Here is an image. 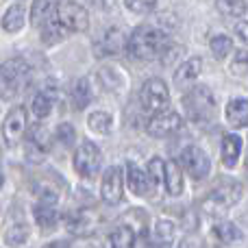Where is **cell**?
Masks as SVG:
<instances>
[{
	"instance_id": "6da1fadb",
	"label": "cell",
	"mask_w": 248,
	"mask_h": 248,
	"mask_svg": "<svg viewBox=\"0 0 248 248\" xmlns=\"http://www.w3.org/2000/svg\"><path fill=\"white\" fill-rule=\"evenodd\" d=\"M166 42H168V35L161 29H157L155 24H144V26H137L133 31V35L128 37V50H131V55L135 59L148 61V59H155L163 50Z\"/></svg>"
},
{
	"instance_id": "7a4b0ae2",
	"label": "cell",
	"mask_w": 248,
	"mask_h": 248,
	"mask_svg": "<svg viewBox=\"0 0 248 248\" xmlns=\"http://www.w3.org/2000/svg\"><path fill=\"white\" fill-rule=\"evenodd\" d=\"M240 198H242V185L235 183V181H227V183L218 185V187L205 198L202 207H205V211L211 216H224L233 205H237Z\"/></svg>"
},
{
	"instance_id": "3957f363",
	"label": "cell",
	"mask_w": 248,
	"mask_h": 248,
	"mask_svg": "<svg viewBox=\"0 0 248 248\" xmlns=\"http://www.w3.org/2000/svg\"><path fill=\"white\" fill-rule=\"evenodd\" d=\"M100 163H103V155H100V148L94 141L85 140L74 150V170H77L78 176L94 179L100 170Z\"/></svg>"
},
{
	"instance_id": "277c9868",
	"label": "cell",
	"mask_w": 248,
	"mask_h": 248,
	"mask_svg": "<svg viewBox=\"0 0 248 248\" xmlns=\"http://www.w3.org/2000/svg\"><path fill=\"white\" fill-rule=\"evenodd\" d=\"M183 105L187 109V113L194 120H207L209 116H214L216 111V100L209 87H194L189 94H185Z\"/></svg>"
},
{
	"instance_id": "5b68a950",
	"label": "cell",
	"mask_w": 248,
	"mask_h": 248,
	"mask_svg": "<svg viewBox=\"0 0 248 248\" xmlns=\"http://www.w3.org/2000/svg\"><path fill=\"white\" fill-rule=\"evenodd\" d=\"M140 100H141V105H144V109H148V111H153V113L166 111L168 103H170V90H168V85L161 78H148V81L141 85Z\"/></svg>"
},
{
	"instance_id": "8992f818",
	"label": "cell",
	"mask_w": 248,
	"mask_h": 248,
	"mask_svg": "<svg viewBox=\"0 0 248 248\" xmlns=\"http://www.w3.org/2000/svg\"><path fill=\"white\" fill-rule=\"evenodd\" d=\"M57 20L70 31V33H81L87 31L90 26V13L83 4L72 2V0H63L57 9Z\"/></svg>"
},
{
	"instance_id": "52a82bcc",
	"label": "cell",
	"mask_w": 248,
	"mask_h": 248,
	"mask_svg": "<svg viewBox=\"0 0 248 248\" xmlns=\"http://www.w3.org/2000/svg\"><path fill=\"white\" fill-rule=\"evenodd\" d=\"M181 166H183V170L187 172L194 181L207 179L211 172V161L201 146H187V148L183 150V155H181Z\"/></svg>"
},
{
	"instance_id": "ba28073f",
	"label": "cell",
	"mask_w": 248,
	"mask_h": 248,
	"mask_svg": "<svg viewBox=\"0 0 248 248\" xmlns=\"http://www.w3.org/2000/svg\"><path fill=\"white\" fill-rule=\"evenodd\" d=\"M100 196L107 205H118L124 196V170L120 166H111L105 170L100 183Z\"/></svg>"
},
{
	"instance_id": "9c48e42d",
	"label": "cell",
	"mask_w": 248,
	"mask_h": 248,
	"mask_svg": "<svg viewBox=\"0 0 248 248\" xmlns=\"http://www.w3.org/2000/svg\"><path fill=\"white\" fill-rule=\"evenodd\" d=\"M181 124H183V120H181L179 113L166 109V111H159L150 118L148 124H146V131H148V135H153V137H168V135L179 131Z\"/></svg>"
},
{
	"instance_id": "30bf717a",
	"label": "cell",
	"mask_w": 248,
	"mask_h": 248,
	"mask_svg": "<svg viewBox=\"0 0 248 248\" xmlns=\"http://www.w3.org/2000/svg\"><path fill=\"white\" fill-rule=\"evenodd\" d=\"M31 68L26 61L22 59H11L2 65V87H4V94H9V90H20L24 85V81L29 78Z\"/></svg>"
},
{
	"instance_id": "8fae6325",
	"label": "cell",
	"mask_w": 248,
	"mask_h": 248,
	"mask_svg": "<svg viewBox=\"0 0 248 248\" xmlns=\"http://www.w3.org/2000/svg\"><path fill=\"white\" fill-rule=\"evenodd\" d=\"M24 133H26V109L16 107L9 111V116L4 118V124H2L4 144H16Z\"/></svg>"
},
{
	"instance_id": "7c38bea8",
	"label": "cell",
	"mask_w": 248,
	"mask_h": 248,
	"mask_svg": "<svg viewBox=\"0 0 248 248\" xmlns=\"http://www.w3.org/2000/svg\"><path fill=\"white\" fill-rule=\"evenodd\" d=\"M240 155H242V140H240V135H233V133L224 135L222 137V148H220V159H222V166L229 168V170H233V168L237 166V161H240Z\"/></svg>"
},
{
	"instance_id": "4fadbf2b",
	"label": "cell",
	"mask_w": 248,
	"mask_h": 248,
	"mask_svg": "<svg viewBox=\"0 0 248 248\" xmlns=\"http://www.w3.org/2000/svg\"><path fill=\"white\" fill-rule=\"evenodd\" d=\"M61 0H33V7H31V22L35 26H44L48 20L57 16V9H59Z\"/></svg>"
},
{
	"instance_id": "5bb4252c",
	"label": "cell",
	"mask_w": 248,
	"mask_h": 248,
	"mask_svg": "<svg viewBox=\"0 0 248 248\" xmlns=\"http://www.w3.org/2000/svg\"><path fill=\"white\" fill-rule=\"evenodd\" d=\"M126 185L135 196H146L150 189V179H148V172L140 170L135 163H128L126 166Z\"/></svg>"
},
{
	"instance_id": "9a60e30c",
	"label": "cell",
	"mask_w": 248,
	"mask_h": 248,
	"mask_svg": "<svg viewBox=\"0 0 248 248\" xmlns=\"http://www.w3.org/2000/svg\"><path fill=\"white\" fill-rule=\"evenodd\" d=\"M163 183H166V192L170 194V196H181L183 194V166H181L179 161H168L166 163V179H163Z\"/></svg>"
},
{
	"instance_id": "2e32d148",
	"label": "cell",
	"mask_w": 248,
	"mask_h": 248,
	"mask_svg": "<svg viewBox=\"0 0 248 248\" xmlns=\"http://www.w3.org/2000/svg\"><path fill=\"white\" fill-rule=\"evenodd\" d=\"M227 122L233 128L248 126V100L246 98H233L227 105Z\"/></svg>"
},
{
	"instance_id": "e0dca14e",
	"label": "cell",
	"mask_w": 248,
	"mask_h": 248,
	"mask_svg": "<svg viewBox=\"0 0 248 248\" xmlns=\"http://www.w3.org/2000/svg\"><path fill=\"white\" fill-rule=\"evenodd\" d=\"M124 44H128V39L124 37V31L113 26L103 35V39L98 44V52L100 55H116L124 48Z\"/></svg>"
},
{
	"instance_id": "ac0fdd59",
	"label": "cell",
	"mask_w": 248,
	"mask_h": 248,
	"mask_svg": "<svg viewBox=\"0 0 248 248\" xmlns=\"http://www.w3.org/2000/svg\"><path fill=\"white\" fill-rule=\"evenodd\" d=\"M33 218L42 231H52L59 222V214H57L55 205H44V202H37L33 207Z\"/></svg>"
},
{
	"instance_id": "d6986e66",
	"label": "cell",
	"mask_w": 248,
	"mask_h": 248,
	"mask_svg": "<svg viewBox=\"0 0 248 248\" xmlns=\"http://www.w3.org/2000/svg\"><path fill=\"white\" fill-rule=\"evenodd\" d=\"M201 70H202V61L198 59V57H192V59L183 61V63L176 68L174 81L179 83V85H187V83L196 81L198 74H201Z\"/></svg>"
},
{
	"instance_id": "ffe728a7",
	"label": "cell",
	"mask_w": 248,
	"mask_h": 248,
	"mask_svg": "<svg viewBox=\"0 0 248 248\" xmlns=\"http://www.w3.org/2000/svg\"><path fill=\"white\" fill-rule=\"evenodd\" d=\"M68 33H70V31L65 29L59 20H57V16L52 17V20H48L46 24L42 26V39H44V44H48V46H50V44L63 42V39L68 37Z\"/></svg>"
},
{
	"instance_id": "44dd1931",
	"label": "cell",
	"mask_w": 248,
	"mask_h": 248,
	"mask_svg": "<svg viewBox=\"0 0 248 248\" xmlns=\"http://www.w3.org/2000/svg\"><path fill=\"white\" fill-rule=\"evenodd\" d=\"M96 227V222L90 218V214L85 211H78V214L68 216V231L74 233V235H85V233H92Z\"/></svg>"
},
{
	"instance_id": "7402d4cb",
	"label": "cell",
	"mask_w": 248,
	"mask_h": 248,
	"mask_svg": "<svg viewBox=\"0 0 248 248\" xmlns=\"http://www.w3.org/2000/svg\"><path fill=\"white\" fill-rule=\"evenodd\" d=\"M214 235L218 237L220 242H224V244H235V242L242 240L240 227H237V224H233V222H229V220H220V222H216Z\"/></svg>"
},
{
	"instance_id": "603a6c76",
	"label": "cell",
	"mask_w": 248,
	"mask_h": 248,
	"mask_svg": "<svg viewBox=\"0 0 248 248\" xmlns=\"http://www.w3.org/2000/svg\"><path fill=\"white\" fill-rule=\"evenodd\" d=\"M50 111H52V96H48L46 92L35 94L33 100H31V116L42 122L50 116Z\"/></svg>"
},
{
	"instance_id": "cb8c5ba5",
	"label": "cell",
	"mask_w": 248,
	"mask_h": 248,
	"mask_svg": "<svg viewBox=\"0 0 248 248\" xmlns=\"http://www.w3.org/2000/svg\"><path fill=\"white\" fill-rule=\"evenodd\" d=\"M22 26H24V7L22 4H13L2 16V29L7 33H17Z\"/></svg>"
},
{
	"instance_id": "d4e9b609",
	"label": "cell",
	"mask_w": 248,
	"mask_h": 248,
	"mask_svg": "<svg viewBox=\"0 0 248 248\" xmlns=\"http://www.w3.org/2000/svg\"><path fill=\"white\" fill-rule=\"evenodd\" d=\"M87 124H90V128L94 133H98V135H109L113 128V118L109 111H94L87 118Z\"/></svg>"
},
{
	"instance_id": "484cf974",
	"label": "cell",
	"mask_w": 248,
	"mask_h": 248,
	"mask_svg": "<svg viewBox=\"0 0 248 248\" xmlns=\"http://www.w3.org/2000/svg\"><path fill=\"white\" fill-rule=\"evenodd\" d=\"M72 103L77 109H85L92 103V85L87 78H78L72 87Z\"/></svg>"
},
{
	"instance_id": "4316f807",
	"label": "cell",
	"mask_w": 248,
	"mask_h": 248,
	"mask_svg": "<svg viewBox=\"0 0 248 248\" xmlns=\"http://www.w3.org/2000/svg\"><path fill=\"white\" fill-rule=\"evenodd\" d=\"M109 244L111 248H135V231L128 224H122L111 233Z\"/></svg>"
},
{
	"instance_id": "83f0119b",
	"label": "cell",
	"mask_w": 248,
	"mask_h": 248,
	"mask_svg": "<svg viewBox=\"0 0 248 248\" xmlns=\"http://www.w3.org/2000/svg\"><path fill=\"white\" fill-rule=\"evenodd\" d=\"M211 52H214V57L216 59H227L229 55H231V50H233V42H231V37L229 35H224V33H220V35H214L211 37Z\"/></svg>"
},
{
	"instance_id": "f1b7e54d",
	"label": "cell",
	"mask_w": 248,
	"mask_h": 248,
	"mask_svg": "<svg viewBox=\"0 0 248 248\" xmlns=\"http://www.w3.org/2000/svg\"><path fill=\"white\" fill-rule=\"evenodd\" d=\"M216 7H218L220 13L231 17H242L248 11L244 0H216Z\"/></svg>"
},
{
	"instance_id": "f546056e",
	"label": "cell",
	"mask_w": 248,
	"mask_h": 248,
	"mask_svg": "<svg viewBox=\"0 0 248 248\" xmlns=\"http://www.w3.org/2000/svg\"><path fill=\"white\" fill-rule=\"evenodd\" d=\"M174 233H176V224L172 220H157V224H155V237L161 244H170L174 240Z\"/></svg>"
},
{
	"instance_id": "4dcf8cb0",
	"label": "cell",
	"mask_w": 248,
	"mask_h": 248,
	"mask_svg": "<svg viewBox=\"0 0 248 248\" xmlns=\"http://www.w3.org/2000/svg\"><path fill=\"white\" fill-rule=\"evenodd\" d=\"M26 240H29V229L22 227V224L9 227L7 233H4V244L7 246H22Z\"/></svg>"
},
{
	"instance_id": "1f68e13d",
	"label": "cell",
	"mask_w": 248,
	"mask_h": 248,
	"mask_svg": "<svg viewBox=\"0 0 248 248\" xmlns=\"http://www.w3.org/2000/svg\"><path fill=\"white\" fill-rule=\"evenodd\" d=\"M100 81H103L105 87H109V90H118V87L122 85V72L116 68H111V65H105L103 70H100Z\"/></svg>"
},
{
	"instance_id": "d6a6232c",
	"label": "cell",
	"mask_w": 248,
	"mask_h": 248,
	"mask_svg": "<svg viewBox=\"0 0 248 248\" xmlns=\"http://www.w3.org/2000/svg\"><path fill=\"white\" fill-rule=\"evenodd\" d=\"M146 172H148L150 183L157 185L159 181L166 179V161H163V159H159V157H153L148 161V168H146Z\"/></svg>"
},
{
	"instance_id": "836d02e7",
	"label": "cell",
	"mask_w": 248,
	"mask_h": 248,
	"mask_svg": "<svg viewBox=\"0 0 248 248\" xmlns=\"http://www.w3.org/2000/svg\"><path fill=\"white\" fill-rule=\"evenodd\" d=\"M231 74H235V77H246L248 74V50L235 52V59L231 61Z\"/></svg>"
},
{
	"instance_id": "e575fe53",
	"label": "cell",
	"mask_w": 248,
	"mask_h": 248,
	"mask_svg": "<svg viewBox=\"0 0 248 248\" xmlns=\"http://www.w3.org/2000/svg\"><path fill=\"white\" fill-rule=\"evenodd\" d=\"M126 7H128V11L144 16V13L155 11V7H157V0H126Z\"/></svg>"
},
{
	"instance_id": "d590c367",
	"label": "cell",
	"mask_w": 248,
	"mask_h": 248,
	"mask_svg": "<svg viewBox=\"0 0 248 248\" xmlns=\"http://www.w3.org/2000/svg\"><path fill=\"white\" fill-rule=\"evenodd\" d=\"M57 140L65 146L72 144L74 141V126L72 124H59V128H57Z\"/></svg>"
},
{
	"instance_id": "8d00e7d4",
	"label": "cell",
	"mask_w": 248,
	"mask_h": 248,
	"mask_svg": "<svg viewBox=\"0 0 248 248\" xmlns=\"http://www.w3.org/2000/svg\"><path fill=\"white\" fill-rule=\"evenodd\" d=\"M235 35L248 46V22H240V24L235 26Z\"/></svg>"
},
{
	"instance_id": "74e56055",
	"label": "cell",
	"mask_w": 248,
	"mask_h": 248,
	"mask_svg": "<svg viewBox=\"0 0 248 248\" xmlns=\"http://www.w3.org/2000/svg\"><path fill=\"white\" fill-rule=\"evenodd\" d=\"M181 248H202V242L198 237H185Z\"/></svg>"
},
{
	"instance_id": "f35d334b",
	"label": "cell",
	"mask_w": 248,
	"mask_h": 248,
	"mask_svg": "<svg viewBox=\"0 0 248 248\" xmlns=\"http://www.w3.org/2000/svg\"><path fill=\"white\" fill-rule=\"evenodd\" d=\"M44 248H72V246L68 242H50V244H46Z\"/></svg>"
},
{
	"instance_id": "ab89813d",
	"label": "cell",
	"mask_w": 248,
	"mask_h": 248,
	"mask_svg": "<svg viewBox=\"0 0 248 248\" xmlns=\"http://www.w3.org/2000/svg\"><path fill=\"white\" fill-rule=\"evenodd\" d=\"M90 2H94V4H98V2H100V0H90Z\"/></svg>"
},
{
	"instance_id": "60d3db41",
	"label": "cell",
	"mask_w": 248,
	"mask_h": 248,
	"mask_svg": "<svg viewBox=\"0 0 248 248\" xmlns=\"http://www.w3.org/2000/svg\"><path fill=\"white\" fill-rule=\"evenodd\" d=\"M246 166H248V153H246Z\"/></svg>"
}]
</instances>
